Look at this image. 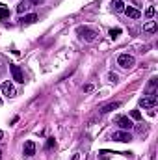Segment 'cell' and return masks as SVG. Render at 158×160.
Wrapping results in <instances>:
<instances>
[{"label":"cell","instance_id":"25","mask_svg":"<svg viewBox=\"0 0 158 160\" xmlns=\"http://www.w3.org/2000/svg\"><path fill=\"white\" fill-rule=\"evenodd\" d=\"M0 106H2V99H0Z\"/></svg>","mask_w":158,"mask_h":160},{"label":"cell","instance_id":"24","mask_svg":"<svg viewBox=\"0 0 158 160\" xmlns=\"http://www.w3.org/2000/svg\"><path fill=\"white\" fill-rule=\"evenodd\" d=\"M2 138H4V132H2V130H0V140H2Z\"/></svg>","mask_w":158,"mask_h":160},{"label":"cell","instance_id":"8","mask_svg":"<svg viewBox=\"0 0 158 160\" xmlns=\"http://www.w3.org/2000/svg\"><path fill=\"white\" fill-rule=\"evenodd\" d=\"M125 13H126V17H130V19H140V17H141V11L136 9L134 6H125Z\"/></svg>","mask_w":158,"mask_h":160},{"label":"cell","instance_id":"15","mask_svg":"<svg viewBox=\"0 0 158 160\" xmlns=\"http://www.w3.org/2000/svg\"><path fill=\"white\" fill-rule=\"evenodd\" d=\"M9 17V9L7 8H0V19H7Z\"/></svg>","mask_w":158,"mask_h":160},{"label":"cell","instance_id":"10","mask_svg":"<svg viewBox=\"0 0 158 160\" xmlns=\"http://www.w3.org/2000/svg\"><path fill=\"white\" fill-rule=\"evenodd\" d=\"M119 106H121V102H119V101H116V102H108V104H104V106L101 108V114H110V112L117 110Z\"/></svg>","mask_w":158,"mask_h":160},{"label":"cell","instance_id":"16","mask_svg":"<svg viewBox=\"0 0 158 160\" xmlns=\"http://www.w3.org/2000/svg\"><path fill=\"white\" fill-rule=\"evenodd\" d=\"M119 34H121V28H112V30H110V38H112V39H116Z\"/></svg>","mask_w":158,"mask_h":160},{"label":"cell","instance_id":"17","mask_svg":"<svg viewBox=\"0 0 158 160\" xmlns=\"http://www.w3.org/2000/svg\"><path fill=\"white\" fill-rule=\"evenodd\" d=\"M145 17H147V19H151V17H155V8H153V6L145 9Z\"/></svg>","mask_w":158,"mask_h":160},{"label":"cell","instance_id":"12","mask_svg":"<svg viewBox=\"0 0 158 160\" xmlns=\"http://www.w3.org/2000/svg\"><path fill=\"white\" fill-rule=\"evenodd\" d=\"M36 21H37V15H36V13L24 15V17L21 19V22H22V24H32V22H36Z\"/></svg>","mask_w":158,"mask_h":160},{"label":"cell","instance_id":"19","mask_svg":"<svg viewBox=\"0 0 158 160\" xmlns=\"http://www.w3.org/2000/svg\"><path fill=\"white\" fill-rule=\"evenodd\" d=\"M54 145H56V142H54V138H48V140H47V145H45V149H52Z\"/></svg>","mask_w":158,"mask_h":160},{"label":"cell","instance_id":"21","mask_svg":"<svg viewBox=\"0 0 158 160\" xmlns=\"http://www.w3.org/2000/svg\"><path fill=\"white\" fill-rule=\"evenodd\" d=\"M91 89H93V86H91V84H87V86H84V91H87V93H89Z\"/></svg>","mask_w":158,"mask_h":160},{"label":"cell","instance_id":"5","mask_svg":"<svg viewBox=\"0 0 158 160\" xmlns=\"http://www.w3.org/2000/svg\"><path fill=\"white\" fill-rule=\"evenodd\" d=\"M116 123L121 127V130H130V128L134 127L132 119H130V118H126V116H117V118H116Z\"/></svg>","mask_w":158,"mask_h":160},{"label":"cell","instance_id":"23","mask_svg":"<svg viewBox=\"0 0 158 160\" xmlns=\"http://www.w3.org/2000/svg\"><path fill=\"white\" fill-rule=\"evenodd\" d=\"M78 158H80V155H75V157H73L71 160H78Z\"/></svg>","mask_w":158,"mask_h":160},{"label":"cell","instance_id":"20","mask_svg":"<svg viewBox=\"0 0 158 160\" xmlns=\"http://www.w3.org/2000/svg\"><path fill=\"white\" fill-rule=\"evenodd\" d=\"M108 80L116 84V82H117V75H116V73H108Z\"/></svg>","mask_w":158,"mask_h":160},{"label":"cell","instance_id":"14","mask_svg":"<svg viewBox=\"0 0 158 160\" xmlns=\"http://www.w3.org/2000/svg\"><path fill=\"white\" fill-rule=\"evenodd\" d=\"M28 8H30V6H28L26 2H22V4L17 6V13H24V11H28Z\"/></svg>","mask_w":158,"mask_h":160},{"label":"cell","instance_id":"4","mask_svg":"<svg viewBox=\"0 0 158 160\" xmlns=\"http://www.w3.org/2000/svg\"><path fill=\"white\" fill-rule=\"evenodd\" d=\"M112 140L121 142V143H128V142L132 140V136H130V132H128V130H117V132H114V134H112Z\"/></svg>","mask_w":158,"mask_h":160},{"label":"cell","instance_id":"13","mask_svg":"<svg viewBox=\"0 0 158 160\" xmlns=\"http://www.w3.org/2000/svg\"><path fill=\"white\" fill-rule=\"evenodd\" d=\"M112 8H114V11H125V4H123V0H112Z\"/></svg>","mask_w":158,"mask_h":160},{"label":"cell","instance_id":"11","mask_svg":"<svg viewBox=\"0 0 158 160\" xmlns=\"http://www.w3.org/2000/svg\"><path fill=\"white\" fill-rule=\"evenodd\" d=\"M156 30H158V24L155 21H149V22L143 24V32H147V34H155Z\"/></svg>","mask_w":158,"mask_h":160},{"label":"cell","instance_id":"26","mask_svg":"<svg viewBox=\"0 0 158 160\" xmlns=\"http://www.w3.org/2000/svg\"><path fill=\"white\" fill-rule=\"evenodd\" d=\"M0 158H2V151H0Z\"/></svg>","mask_w":158,"mask_h":160},{"label":"cell","instance_id":"18","mask_svg":"<svg viewBox=\"0 0 158 160\" xmlns=\"http://www.w3.org/2000/svg\"><path fill=\"white\" fill-rule=\"evenodd\" d=\"M130 118H132V119H141V114H140V110H132V112H130Z\"/></svg>","mask_w":158,"mask_h":160},{"label":"cell","instance_id":"22","mask_svg":"<svg viewBox=\"0 0 158 160\" xmlns=\"http://www.w3.org/2000/svg\"><path fill=\"white\" fill-rule=\"evenodd\" d=\"M34 4H41V2H45V0H32Z\"/></svg>","mask_w":158,"mask_h":160},{"label":"cell","instance_id":"6","mask_svg":"<svg viewBox=\"0 0 158 160\" xmlns=\"http://www.w3.org/2000/svg\"><path fill=\"white\" fill-rule=\"evenodd\" d=\"M156 102H158V99L155 95H149V97H141L140 99V106L141 108H155Z\"/></svg>","mask_w":158,"mask_h":160},{"label":"cell","instance_id":"3","mask_svg":"<svg viewBox=\"0 0 158 160\" xmlns=\"http://www.w3.org/2000/svg\"><path fill=\"white\" fill-rule=\"evenodd\" d=\"M9 71H11V77L15 82H19V84H24V75H22V69L19 67V65H15V63H9Z\"/></svg>","mask_w":158,"mask_h":160},{"label":"cell","instance_id":"1","mask_svg":"<svg viewBox=\"0 0 158 160\" xmlns=\"http://www.w3.org/2000/svg\"><path fill=\"white\" fill-rule=\"evenodd\" d=\"M77 34L80 36V39L87 41V43H93V41L97 39V32L91 30V28H87V26H78L77 28Z\"/></svg>","mask_w":158,"mask_h":160},{"label":"cell","instance_id":"2","mask_svg":"<svg viewBox=\"0 0 158 160\" xmlns=\"http://www.w3.org/2000/svg\"><path fill=\"white\" fill-rule=\"evenodd\" d=\"M117 65H121L123 69H132V67L136 65V60H134V56H132V54L123 52V54H119V56H117Z\"/></svg>","mask_w":158,"mask_h":160},{"label":"cell","instance_id":"9","mask_svg":"<svg viewBox=\"0 0 158 160\" xmlns=\"http://www.w3.org/2000/svg\"><path fill=\"white\" fill-rule=\"evenodd\" d=\"M34 155H36V143H34L32 140H28V142L24 143V157L32 158Z\"/></svg>","mask_w":158,"mask_h":160},{"label":"cell","instance_id":"7","mask_svg":"<svg viewBox=\"0 0 158 160\" xmlns=\"http://www.w3.org/2000/svg\"><path fill=\"white\" fill-rule=\"evenodd\" d=\"M2 93H4L6 97H15V95H17L15 86H13L11 82H4V84H2Z\"/></svg>","mask_w":158,"mask_h":160}]
</instances>
